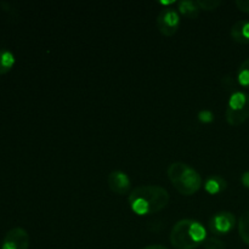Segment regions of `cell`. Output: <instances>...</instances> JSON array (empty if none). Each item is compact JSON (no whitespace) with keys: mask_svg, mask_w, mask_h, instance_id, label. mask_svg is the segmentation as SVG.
<instances>
[{"mask_svg":"<svg viewBox=\"0 0 249 249\" xmlns=\"http://www.w3.org/2000/svg\"><path fill=\"white\" fill-rule=\"evenodd\" d=\"M198 121L203 124L212 123L214 121V113L212 111H208V109H203V111H199L198 113Z\"/></svg>","mask_w":249,"mask_h":249,"instance_id":"e0dca14e","label":"cell"},{"mask_svg":"<svg viewBox=\"0 0 249 249\" xmlns=\"http://www.w3.org/2000/svg\"><path fill=\"white\" fill-rule=\"evenodd\" d=\"M206 240V228L192 219L178 221L170 231V243L175 249H196Z\"/></svg>","mask_w":249,"mask_h":249,"instance_id":"7a4b0ae2","label":"cell"},{"mask_svg":"<svg viewBox=\"0 0 249 249\" xmlns=\"http://www.w3.org/2000/svg\"><path fill=\"white\" fill-rule=\"evenodd\" d=\"M142 249H168L164 246H160V245H153V246H147V247L142 248Z\"/></svg>","mask_w":249,"mask_h":249,"instance_id":"ffe728a7","label":"cell"},{"mask_svg":"<svg viewBox=\"0 0 249 249\" xmlns=\"http://www.w3.org/2000/svg\"><path fill=\"white\" fill-rule=\"evenodd\" d=\"M238 233L243 242L249 246V211L245 212L238 220Z\"/></svg>","mask_w":249,"mask_h":249,"instance_id":"4fadbf2b","label":"cell"},{"mask_svg":"<svg viewBox=\"0 0 249 249\" xmlns=\"http://www.w3.org/2000/svg\"><path fill=\"white\" fill-rule=\"evenodd\" d=\"M157 27L162 36H174L180 27L179 11L173 7H164L157 16Z\"/></svg>","mask_w":249,"mask_h":249,"instance_id":"5b68a950","label":"cell"},{"mask_svg":"<svg viewBox=\"0 0 249 249\" xmlns=\"http://www.w3.org/2000/svg\"><path fill=\"white\" fill-rule=\"evenodd\" d=\"M29 235L24 229L14 228L6 233L1 243V249H28Z\"/></svg>","mask_w":249,"mask_h":249,"instance_id":"52a82bcc","label":"cell"},{"mask_svg":"<svg viewBox=\"0 0 249 249\" xmlns=\"http://www.w3.org/2000/svg\"><path fill=\"white\" fill-rule=\"evenodd\" d=\"M226 122L230 125L237 126L249 118V94L245 91H235L229 99L225 113Z\"/></svg>","mask_w":249,"mask_h":249,"instance_id":"277c9868","label":"cell"},{"mask_svg":"<svg viewBox=\"0 0 249 249\" xmlns=\"http://www.w3.org/2000/svg\"><path fill=\"white\" fill-rule=\"evenodd\" d=\"M238 84L243 88H249V58L241 63L237 71Z\"/></svg>","mask_w":249,"mask_h":249,"instance_id":"5bb4252c","label":"cell"},{"mask_svg":"<svg viewBox=\"0 0 249 249\" xmlns=\"http://www.w3.org/2000/svg\"><path fill=\"white\" fill-rule=\"evenodd\" d=\"M231 38L240 44H249V21L241 19L231 28Z\"/></svg>","mask_w":249,"mask_h":249,"instance_id":"9c48e42d","label":"cell"},{"mask_svg":"<svg viewBox=\"0 0 249 249\" xmlns=\"http://www.w3.org/2000/svg\"><path fill=\"white\" fill-rule=\"evenodd\" d=\"M226 187H228V182L224 178L219 177V175H211L204 181V190H206L207 194L213 195V196L224 192Z\"/></svg>","mask_w":249,"mask_h":249,"instance_id":"30bf717a","label":"cell"},{"mask_svg":"<svg viewBox=\"0 0 249 249\" xmlns=\"http://www.w3.org/2000/svg\"><path fill=\"white\" fill-rule=\"evenodd\" d=\"M209 230L218 236L230 233L236 225V218L231 212H219L209 219Z\"/></svg>","mask_w":249,"mask_h":249,"instance_id":"8992f818","label":"cell"},{"mask_svg":"<svg viewBox=\"0 0 249 249\" xmlns=\"http://www.w3.org/2000/svg\"><path fill=\"white\" fill-rule=\"evenodd\" d=\"M178 10H179V14L191 19H196L201 12L197 1H191V0H182L178 2Z\"/></svg>","mask_w":249,"mask_h":249,"instance_id":"8fae6325","label":"cell"},{"mask_svg":"<svg viewBox=\"0 0 249 249\" xmlns=\"http://www.w3.org/2000/svg\"><path fill=\"white\" fill-rule=\"evenodd\" d=\"M241 181H242L243 186L249 189V172L243 173V175L241 177Z\"/></svg>","mask_w":249,"mask_h":249,"instance_id":"d6986e66","label":"cell"},{"mask_svg":"<svg viewBox=\"0 0 249 249\" xmlns=\"http://www.w3.org/2000/svg\"><path fill=\"white\" fill-rule=\"evenodd\" d=\"M167 174L175 190L184 196H192L198 192L202 186L201 175L186 163H172L168 167Z\"/></svg>","mask_w":249,"mask_h":249,"instance_id":"3957f363","label":"cell"},{"mask_svg":"<svg viewBox=\"0 0 249 249\" xmlns=\"http://www.w3.org/2000/svg\"><path fill=\"white\" fill-rule=\"evenodd\" d=\"M107 185L113 194L123 196L129 192L131 187V181L128 174L122 170H113L107 177Z\"/></svg>","mask_w":249,"mask_h":249,"instance_id":"ba28073f","label":"cell"},{"mask_svg":"<svg viewBox=\"0 0 249 249\" xmlns=\"http://www.w3.org/2000/svg\"><path fill=\"white\" fill-rule=\"evenodd\" d=\"M206 249H226L225 243L216 237H208L203 243Z\"/></svg>","mask_w":249,"mask_h":249,"instance_id":"2e32d148","label":"cell"},{"mask_svg":"<svg viewBox=\"0 0 249 249\" xmlns=\"http://www.w3.org/2000/svg\"><path fill=\"white\" fill-rule=\"evenodd\" d=\"M199 9L204 10V11H214L218 9L221 5V1L219 0H198L197 1Z\"/></svg>","mask_w":249,"mask_h":249,"instance_id":"9a60e30c","label":"cell"},{"mask_svg":"<svg viewBox=\"0 0 249 249\" xmlns=\"http://www.w3.org/2000/svg\"><path fill=\"white\" fill-rule=\"evenodd\" d=\"M236 6L242 12L249 14V0H237L236 1Z\"/></svg>","mask_w":249,"mask_h":249,"instance_id":"ac0fdd59","label":"cell"},{"mask_svg":"<svg viewBox=\"0 0 249 249\" xmlns=\"http://www.w3.org/2000/svg\"><path fill=\"white\" fill-rule=\"evenodd\" d=\"M15 65V55L7 49L0 50V75L6 74Z\"/></svg>","mask_w":249,"mask_h":249,"instance_id":"7c38bea8","label":"cell"},{"mask_svg":"<svg viewBox=\"0 0 249 249\" xmlns=\"http://www.w3.org/2000/svg\"><path fill=\"white\" fill-rule=\"evenodd\" d=\"M169 192L157 185L138 186L129 195V206L138 215H151L163 211L169 203Z\"/></svg>","mask_w":249,"mask_h":249,"instance_id":"6da1fadb","label":"cell"}]
</instances>
